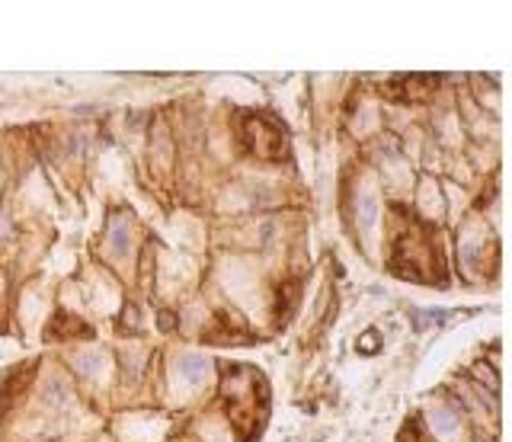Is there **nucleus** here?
<instances>
[{"label": "nucleus", "instance_id": "6", "mask_svg": "<svg viewBox=\"0 0 512 442\" xmlns=\"http://www.w3.org/2000/svg\"><path fill=\"white\" fill-rule=\"evenodd\" d=\"M180 375L186 378L189 385H202L205 382V375H208V362L202 359V356H192V353H186V356H180Z\"/></svg>", "mask_w": 512, "mask_h": 442}, {"label": "nucleus", "instance_id": "2", "mask_svg": "<svg viewBox=\"0 0 512 442\" xmlns=\"http://www.w3.org/2000/svg\"><path fill=\"white\" fill-rule=\"evenodd\" d=\"M391 266L397 276L413 279V282H445L442 250L426 225H416L394 241Z\"/></svg>", "mask_w": 512, "mask_h": 442}, {"label": "nucleus", "instance_id": "1", "mask_svg": "<svg viewBox=\"0 0 512 442\" xmlns=\"http://www.w3.org/2000/svg\"><path fill=\"white\" fill-rule=\"evenodd\" d=\"M221 394L237 436L253 442V436H260L269 410V388L263 372H256L253 366H224Z\"/></svg>", "mask_w": 512, "mask_h": 442}, {"label": "nucleus", "instance_id": "4", "mask_svg": "<svg viewBox=\"0 0 512 442\" xmlns=\"http://www.w3.org/2000/svg\"><path fill=\"white\" fill-rule=\"evenodd\" d=\"M439 90V77L432 74H410V77H394L391 84H384L381 93L400 103H426L432 93Z\"/></svg>", "mask_w": 512, "mask_h": 442}, {"label": "nucleus", "instance_id": "5", "mask_svg": "<svg viewBox=\"0 0 512 442\" xmlns=\"http://www.w3.org/2000/svg\"><path fill=\"white\" fill-rule=\"evenodd\" d=\"M29 375H32V366H20V369H13L10 375H7V382H4V394H0V407H10L13 404V398L20 394L23 388H26V382H29Z\"/></svg>", "mask_w": 512, "mask_h": 442}, {"label": "nucleus", "instance_id": "3", "mask_svg": "<svg viewBox=\"0 0 512 442\" xmlns=\"http://www.w3.org/2000/svg\"><path fill=\"white\" fill-rule=\"evenodd\" d=\"M240 138H244V148L253 157H260V161H282L288 154L285 125L269 113L240 116Z\"/></svg>", "mask_w": 512, "mask_h": 442}, {"label": "nucleus", "instance_id": "8", "mask_svg": "<svg viewBox=\"0 0 512 442\" xmlns=\"http://www.w3.org/2000/svg\"><path fill=\"white\" fill-rule=\"evenodd\" d=\"M100 366H103V353H96V350L80 353V356L74 359V369H77V372H84V375H93Z\"/></svg>", "mask_w": 512, "mask_h": 442}, {"label": "nucleus", "instance_id": "7", "mask_svg": "<svg viewBox=\"0 0 512 442\" xmlns=\"http://www.w3.org/2000/svg\"><path fill=\"white\" fill-rule=\"evenodd\" d=\"M77 334H90V330L77 318H71V314H58L55 324L48 327V337H77Z\"/></svg>", "mask_w": 512, "mask_h": 442}, {"label": "nucleus", "instance_id": "9", "mask_svg": "<svg viewBox=\"0 0 512 442\" xmlns=\"http://www.w3.org/2000/svg\"><path fill=\"white\" fill-rule=\"evenodd\" d=\"M112 250H116V254H125L128 250V228H125V221L122 218H112Z\"/></svg>", "mask_w": 512, "mask_h": 442}, {"label": "nucleus", "instance_id": "10", "mask_svg": "<svg viewBox=\"0 0 512 442\" xmlns=\"http://www.w3.org/2000/svg\"><path fill=\"white\" fill-rule=\"evenodd\" d=\"M432 423H436V430L439 433H455V426H458V420L448 414V410H436V417H432Z\"/></svg>", "mask_w": 512, "mask_h": 442}]
</instances>
